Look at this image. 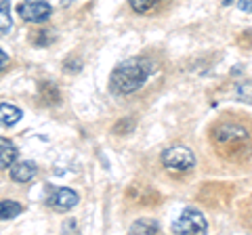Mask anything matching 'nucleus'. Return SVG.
<instances>
[{
  "instance_id": "8",
  "label": "nucleus",
  "mask_w": 252,
  "mask_h": 235,
  "mask_svg": "<svg viewBox=\"0 0 252 235\" xmlns=\"http://www.w3.org/2000/svg\"><path fill=\"white\" fill-rule=\"evenodd\" d=\"M17 147H15L13 141L0 137V170L2 168H9L11 164L17 160Z\"/></svg>"
},
{
  "instance_id": "18",
  "label": "nucleus",
  "mask_w": 252,
  "mask_h": 235,
  "mask_svg": "<svg viewBox=\"0 0 252 235\" xmlns=\"http://www.w3.org/2000/svg\"><path fill=\"white\" fill-rule=\"evenodd\" d=\"M238 6H240V11L252 15V0H238Z\"/></svg>"
},
{
  "instance_id": "1",
  "label": "nucleus",
  "mask_w": 252,
  "mask_h": 235,
  "mask_svg": "<svg viewBox=\"0 0 252 235\" xmlns=\"http://www.w3.org/2000/svg\"><path fill=\"white\" fill-rule=\"evenodd\" d=\"M156 63L147 57H130L118 63L109 76V90L114 95H132L141 90L152 76Z\"/></svg>"
},
{
  "instance_id": "12",
  "label": "nucleus",
  "mask_w": 252,
  "mask_h": 235,
  "mask_svg": "<svg viewBox=\"0 0 252 235\" xmlns=\"http://www.w3.org/2000/svg\"><path fill=\"white\" fill-rule=\"evenodd\" d=\"M158 231H160V223L154 221V218H139L130 227V233H158Z\"/></svg>"
},
{
  "instance_id": "5",
  "label": "nucleus",
  "mask_w": 252,
  "mask_h": 235,
  "mask_svg": "<svg viewBox=\"0 0 252 235\" xmlns=\"http://www.w3.org/2000/svg\"><path fill=\"white\" fill-rule=\"evenodd\" d=\"M51 4L46 0H23L19 4V15L23 21H30V23H42L51 17Z\"/></svg>"
},
{
  "instance_id": "2",
  "label": "nucleus",
  "mask_w": 252,
  "mask_h": 235,
  "mask_svg": "<svg viewBox=\"0 0 252 235\" xmlns=\"http://www.w3.org/2000/svg\"><path fill=\"white\" fill-rule=\"evenodd\" d=\"M210 137L217 151L225 158H242L244 151L250 149V132L240 122H220L212 128Z\"/></svg>"
},
{
  "instance_id": "9",
  "label": "nucleus",
  "mask_w": 252,
  "mask_h": 235,
  "mask_svg": "<svg viewBox=\"0 0 252 235\" xmlns=\"http://www.w3.org/2000/svg\"><path fill=\"white\" fill-rule=\"evenodd\" d=\"M21 109L17 105H11V103H2L0 105V126L9 128V126H15L19 120H21Z\"/></svg>"
},
{
  "instance_id": "10",
  "label": "nucleus",
  "mask_w": 252,
  "mask_h": 235,
  "mask_svg": "<svg viewBox=\"0 0 252 235\" xmlns=\"http://www.w3.org/2000/svg\"><path fill=\"white\" fill-rule=\"evenodd\" d=\"M23 212V206L13 200H0V221H11Z\"/></svg>"
},
{
  "instance_id": "15",
  "label": "nucleus",
  "mask_w": 252,
  "mask_h": 235,
  "mask_svg": "<svg viewBox=\"0 0 252 235\" xmlns=\"http://www.w3.org/2000/svg\"><path fill=\"white\" fill-rule=\"evenodd\" d=\"M235 92H238V97L242 101H250L252 103V82H238V86H235Z\"/></svg>"
},
{
  "instance_id": "20",
  "label": "nucleus",
  "mask_w": 252,
  "mask_h": 235,
  "mask_svg": "<svg viewBox=\"0 0 252 235\" xmlns=\"http://www.w3.org/2000/svg\"><path fill=\"white\" fill-rule=\"evenodd\" d=\"M72 229H78V227H76V223H74V221H69V223L65 225V231H72Z\"/></svg>"
},
{
  "instance_id": "19",
  "label": "nucleus",
  "mask_w": 252,
  "mask_h": 235,
  "mask_svg": "<svg viewBox=\"0 0 252 235\" xmlns=\"http://www.w3.org/2000/svg\"><path fill=\"white\" fill-rule=\"evenodd\" d=\"M6 65H9V55H6L2 49H0V72H2Z\"/></svg>"
},
{
  "instance_id": "6",
  "label": "nucleus",
  "mask_w": 252,
  "mask_h": 235,
  "mask_svg": "<svg viewBox=\"0 0 252 235\" xmlns=\"http://www.w3.org/2000/svg\"><path fill=\"white\" fill-rule=\"evenodd\" d=\"M78 200H80V198H78L76 191L67 189V187H59V189L51 191V195L46 198V204H49L53 210H57V212H67V210L76 208Z\"/></svg>"
},
{
  "instance_id": "13",
  "label": "nucleus",
  "mask_w": 252,
  "mask_h": 235,
  "mask_svg": "<svg viewBox=\"0 0 252 235\" xmlns=\"http://www.w3.org/2000/svg\"><path fill=\"white\" fill-rule=\"evenodd\" d=\"M160 2H162V0H128L130 9L135 13H139V15H145L149 11H154Z\"/></svg>"
},
{
  "instance_id": "16",
  "label": "nucleus",
  "mask_w": 252,
  "mask_h": 235,
  "mask_svg": "<svg viewBox=\"0 0 252 235\" xmlns=\"http://www.w3.org/2000/svg\"><path fill=\"white\" fill-rule=\"evenodd\" d=\"M53 42V36H51V29H40V32H36L34 36V44L36 46H46Z\"/></svg>"
},
{
  "instance_id": "14",
  "label": "nucleus",
  "mask_w": 252,
  "mask_h": 235,
  "mask_svg": "<svg viewBox=\"0 0 252 235\" xmlns=\"http://www.w3.org/2000/svg\"><path fill=\"white\" fill-rule=\"evenodd\" d=\"M135 126H137V122H135V118H128V120H120L114 126V135H126V132H132L135 130Z\"/></svg>"
},
{
  "instance_id": "11",
  "label": "nucleus",
  "mask_w": 252,
  "mask_h": 235,
  "mask_svg": "<svg viewBox=\"0 0 252 235\" xmlns=\"http://www.w3.org/2000/svg\"><path fill=\"white\" fill-rule=\"evenodd\" d=\"M11 28H13L11 0H0V34H9Z\"/></svg>"
},
{
  "instance_id": "7",
  "label": "nucleus",
  "mask_w": 252,
  "mask_h": 235,
  "mask_svg": "<svg viewBox=\"0 0 252 235\" xmlns=\"http://www.w3.org/2000/svg\"><path fill=\"white\" fill-rule=\"evenodd\" d=\"M36 172H38V166L34 162H13L11 164V178L15 183H30L32 178L36 176Z\"/></svg>"
},
{
  "instance_id": "3",
  "label": "nucleus",
  "mask_w": 252,
  "mask_h": 235,
  "mask_svg": "<svg viewBox=\"0 0 252 235\" xmlns=\"http://www.w3.org/2000/svg\"><path fill=\"white\" fill-rule=\"evenodd\" d=\"M162 164L168 172H189L195 168V155L187 145H172L162 153Z\"/></svg>"
},
{
  "instance_id": "17",
  "label": "nucleus",
  "mask_w": 252,
  "mask_h": 235,
  "mask_svg": "<svg viewBox=\"0 0 252 235\" xmlns=\"http://www.w3.org/2000/svg\"><path fill=\"white\" fill-rule=\"evenodd\" d=\"M63 69H65V72L67 74H78V72H80V69H82V61L80 59H67L65 61V67H63Z\"/></svg>"
},
{
  "instance_id": "4",
  "label": "nucleus",
  "mask_w": 252,
  "mask_h": 235,
  "mask_svg": "<svg viewBox=\"0 0 252 235\" xmlns=\"http://www.w3.org/2000/svg\"><path fill=\"white\" fill-rule=\"evenodd\" d=\"M172 231L181 233V235H189V233H206L208 231V221L200 210L195 208H187L183 210V214L179 216V221L172 225Z\"/></svg>"
}]
</instances>
